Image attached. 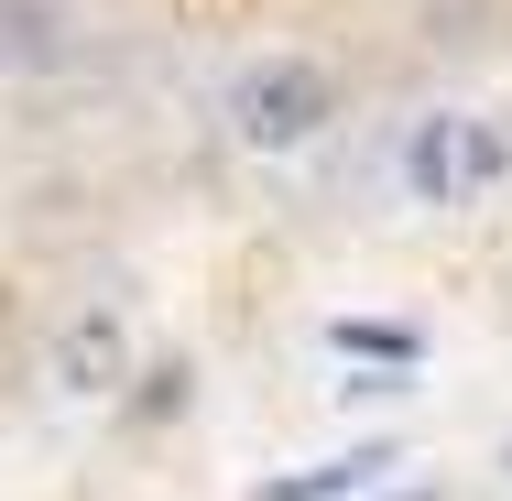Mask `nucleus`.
<instances>
[{
    "label": "nucleus",
    "instance_id": "2",
    "mask_svg": "<svg viewBox=\"0 0 512 501\" xmlns=\"http://www.w3.org/2000/svg\"><path fill=\"white\" fill-rule=\"evenodd\" d=\"M229 142L240 153H306L316 131L338 120V77L316 66V55H262V66H240L229 77Z\"/></svg>",
    "mask_w": 512,
    "mask_h": 501
},
{
    "label": "nucleus",
    "instance_id": "4",
    "mask_svg": "<svg viewBox=\"0 0 512 501\" xmlns=\"http://www.w3.org/2000/svg\"><path fill=\"white\" fill-rule=\"evenodd\" d=\"M393 469V447H360V458H338V469H316V480H273L262 501H338V491H371Z\"/></svg>",
    "mask_w": 512,
    "mask_h": 501
},
{
    "label": "nucleus",
    "instance_id": "3",
    "mask_svg": "<svg viewBox=\"0 0 512 501\" xmlns=\"http://www.w3.org/2000/svg\"><path fill=\"white\" fill-rule=\"evenodd\" d=\"M55 382H66V393H109V382H120V327H109V316L66 327V349H55Z\"/></svg>",
    "mask_w": 512,
    "mask_h": 501
},
{
    "label": "nucleus",
    "instance_id": "1",
    "mask_svg": "<svg viewBox=\"0 0 512 501\" xmlns=\"http://www.w3.org/2000/svg\"><path fill=\"white\" fill-rule=\"evenodd\" d=\"M393 164H404L414 207H480L512 175V120H491V109H425Z\"/></svg>",
    "mask_w": 512,
    "mask_h": 501
},
{
    "label": "nucleus",
    "instance_id": "5",
    "mask_svg": "<svg viewBox=\"0 0 512 501\" xmlns=\"http://www.w3.org/2000/svg\"><path fill=\"white\" fill-rule=\"evenodd\" d=\"M327 338H338V349H360V360H425V338H414V327H360V316H349V327H327Z\"/></svg>",
    "mask_w": 512,
    "mask_h": 501
},
{
    "label": "nucleus",
    "instance_id": "6",
    "mask_svg": "<svg viewBox=\"0 0 512 501\" xmlns=\"http://www.w3.org/2000/svg\"><path fill=\"white\" fill-rule=\"evenodd\" d=\"M0 55H55V33H44V0H0Z\"/></svg>",
    "mask_w": 512,
    "mask_h": 501
}]
</instances>
